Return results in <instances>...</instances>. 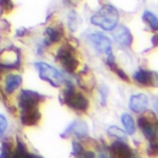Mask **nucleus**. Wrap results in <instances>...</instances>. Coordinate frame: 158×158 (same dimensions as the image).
I'll return each mask as SVG.
<instances>
[{
  "instance_id": "2",
  "label": "nucleus",
  "mask_w": 158,
  "mask_h": 158,
  "mask_svg": "<svg viewBox=\"0 0 158 158\" xmlns=\"http://www.w3.org/2000/svg\"><path fill=\"white\" fill-rule=\"evenodd\" d=\"M119 19L118 10L112 5H105L100 8L91 17V23L104 31L116 28Z\"/></svg>"
},
{
  "instance_id": "13",
  "label": "nucleus",
  "mask_w": 158,
  "mask_h": 158,
  "mask_svg": "<svg viewBox=\"0 0 158 158\" xmlns=\"http://www.w3.org/2000/svg\"><path fill=\"white\" fill-rule=\"evenodd\" d=\"M134 80L142 85L153 84V75L152 72L145 69H139L134 74Z\"/></svg>"
},
{
  "instance_id": "18",
  "label": "nucleus",
  "mask_w": 158,
  "mask_h": 158,
  "mask_svg": "<svg viewBox=\"0 0 158 158\" xmlns=\"http://www.w3.org/2000/svg\"><path fill=\"white\" fill-rule=\"evenodd\" d=\"M108 134L112 136H116L119 139H124L126 137V134L123 130L117 126H110L108 129Z\"/></svg>"
},
{
  "instance_id": "11",
  "label": "nucleus",
  "mask_w": 158,
  "mask_h": 158,
  "mask_svg": "<svg viewBox=\"0 0 158 158\" xmlns=\"http://www.w3.org/2000/svg\"><path fill=\"white\" fill-rule=\"evenodd\" d=\"M75 134L79 137H83L86 136L88 133V128L87 124L82 120H76L70 124L68 128H66V130L64 131V135H71V134Z\"/></svg>"
},
{
  "instance_id": "15",
  "label": "nucleus",
  "mask_w": 158,
  "mask_h": 158,
  "mask_svg": "<svg viewBox=\"0 0 158 158\" xmlns=\"http://www.w3.org/2000/svg\"><path fill=\"white\" fill-rule=\"evenodd\" d=\"M121 122L125 128V131L128 135H134L135 133V123L134 121V118L131 114L128 113H123L121 114Z\"/></svg>"
},
{
  "instance_id": "5",
  "label": "nucleus",
  "mask_w": 158,
  "mask_h": 158,
  "mask_svg": "<svg viewBox=\"0 0 158 158\" xmlns=\"http://www.w3.org/2000/svg\"><path fill=\"white\" fill-rule=\"evenodd\" d=\"M57 58L60 60L63 66L69 72H74L79 66V61L70 48L63 47L59 50Z\"/></svg>"
},
{
  "instance_id": "19",
  "label": "nucleus",
  "mask_w": 158,
  "mask_h": 158,
  "mask_svg": "<svg viewBox=\"0 0 158 158\" xmlns=\"http://www.w3.org/2000/svg\"><path fill=\"white\" fill-rule=\"evenodd\" d=\"M68 24H69V27L70 30L72 31H76L79 22H78V16H77V13L75 11H71L69 13V16H68Z\"/></svg>"
},
{
  "instance_id": "23",
  "label": "nucleus",
  "mask_w": 158,
  "mask_h": 158,
  "mask_svg": "<svg viewBox=\"0 0 158 158\" xmlns=\"http://www.w3.org/2000/svg\"><path fill=\"white\" fill-rule=\"evenodd\" d=\"M114 72L117 73V75L119 76L123 81H130V79H129V77L127 76V74L124 72V71H123L122 69H120V68H118V67L117 66V67H114Z\"/></svg>"
},
{
  "instance_id": "21",
  "label": "nucleus",
  "mask_w": 158,
  "mask_h": 158,
  "mask_svg": "<svg viewBox=\"0 0 158 158\" xmlns=\"http://www.w3.org/2000/svg\"><path fill=\"white\" fill-rule=\"evenodd\" d=\"M8 128V120L5 116L0 114V137H2Z\"/></svg>"
},
{
  "instance_id": "22",
  "label": "nucleus",
  "mask_w": 158,
  "mask_h": 158,
  "mask_svg": "<svg viewBox=\"0 0 158 158\" xmlns=\"http://www.w3.org/2000/svg\"><path fill=\"white\" fill-rule=\"evenodd\" d=\"M99 93H100V98H102V103L103 105L106 104L107 102V96H108V89L105 85H102V87H100V90H99Z\"/></svg>"
},
{
  "instance_id": "9",
  "label": "nucleus",
  "mask_w": 158,
  "mask_h": 158,
  "mask_svg": "<svg viewBox=\"0 0 158 158\" xmlns=\"http://www.w3.org/2000/svg\"><path fill=\"white\" fill-rule=\"evenodd\" d=\"M149 105L148 97L144 94H136L133 95L129 100V108L134 113L139 114L145 112Z\"/></svg>"
},
{
  "instance_id": "17",
  "label": "nucleus",
  "mask_w": 158,
  "mask_h": 158,
  "mask_svg": "<svg viewBox=\"0 0 158 158\" xmlns=\"http://www.w3.org/2000/svg\"><path fill=\"white\" fill-rule=\"evenodd\" d=\"M143 20L149 24V26L151 27V28L152 31H157V28H158L157 17L154 15L152 12H151L149 10H146L144 13H143Z\"/></svg>"
},
{
  "instance_id": "3",
  "label": "nucleus",
  "mask_w": 158,
  "mask_h": 158,
  "mask_svg": "<svg viewBox=\"0 0 158 158\" xmlns=\"http://www.w3.org/2000/svg\"><path fill=\"white\" fill-rule=\"evenodd\" d=\"M63 103L77 112H86L89 108V102L84 95L75 91L72 82L66 81L62 95Z\"/></svg>"
},
{
  "instance_id": "10",
  "label": "nucleus",
  "mask_w": 158,
  "mask_h": 158,
  "mask_svg": "<svg viewBox=\"0 0 158 158\" xmlns=\"http://www.w3.org/2000/svg\"><path fill=\"white\" fill-rule=\"evenodd\" d=\"M113 34L114 36L116 41L119 43L121 46L126 47V48L131 47L133 43V35L128 27H126L123 25L118 26L116 30H114Z\"/></svg>"
},
{
  "instance_id": "6",
  "label": "nucleus",
  "mask_w": 158,
  "mask_h": 158,
  "mask_svg": "<svg viewBox=\"0 0 158 158\" xmlns=\"http://www.w3.org/2000/svg\"><path fill=\"white\" fill-rule=\"evenodd\" d=\"M109 158H137L135 152L127 143L116 141L109 148Z\"/></svg>"
},
{
  "instance_id": "16",
  "label": "nucleus",
  "mask_w": 158,
  "mask_h": 158,
  "mask_svg": "<svg viewBox=\"0 0 158 158\" xmlns=\"http://www.w3.org/2000/svg\"><path fill=\"white\" fill-rule=\"evenodd\" d=\"M46 35H47V40L45 41L46 44H48V43H57L62 39L63 32L57 27H47Z\"/></svg>"
},
{
  "instance_id": "12",
  "label": "nucleus",
  "mask_w": 158,
  "mask_h": 158,
  "mask_svg": "<svg viewBox=\"0 0 158 158\" xmlns=\"http://www.w3.org/2000/svg\"><path fill=\"white\" fill-rule=\"evenodd\" d=\"M22 84V77L18 74H10L5 79V90L7 93L11 94L17 90Z\"/></svg>"
},
{
  "instance_id": "20",
  "label": "nucleus",
  "mask_w": 158,
  "mask_h": 158,
  "mask_svg": "<svg viewBox=\"0 0 158 158\" xmlns=\"http://www.w3.org/2000/svg\"><path fill=\"white\" fill-rule=\"evenodd\" d=\"M11 147L8 142H3L2 144V150L0 153V158H10L11 154Z\"/></svg>"
},
{
  "instance_id": "7",
  "label": "nucleus",
  "mask_w": 158,
  "mask_h": 158,
  "mask_svg": "<svg viewBox=\"0 0 158 158\" xmlns=\"http://www.w3.org/2000/svg\"><path fill=\"white\" fill-rule=\"evenodd\" d=\"M137 122L143 135L150 141V144H156V121L154 119H150L148 117L142 116L138 118Z\"/></svg>"
},
{
  "instance_id": "8",
  "label": "nucleus",
  "mask_w": 158,
  "mask_h": 158,
  "mask_svg": "<svg viewBox=\"0 0 158 158\" xmlns=\"http://www.w3.org/2000/svg\"><path fill=\"white\" fill-rule=\"evenodd\" d=\"M88 39L98 52L106 53L107 55L112 53V41L107 36L99 32H95L90 34Z\"/></svg>"
},
{
  "instance_id": "1",
  "label": "nucleus",
  "mask_w": 158,
  "mask_h": 158,
  "mask_svg": "<svg viewBox=\"0 0 158 158\" xmlns=\"http://www.w3.org/2000/svg\"><path fill=\"white\" fill-rule=\"evenodd\" d=\"M43 97L41 94L28 90H21L18 96V106L21 112V121L26 126L36 125L41 119L39 104Z\"/></svg>"
},
{
  "instance_id": "14",
  "label": "nucleus",
  "mask_w": 158,
  "mask_h": 158,
  "mask_svg": "<svg viewBox=\"0 0 158 158\" xmlns=\"http://www.w3.org/2000/svg\"><path fill=\"white\" fill-rule=\"evenodd\" d=\"M10 158H41V157L30 153L27 152V147L25 146L24 143L20 140H17L16 148L14 149V151L11 152Z\"/></svg>"
},
{
  "instance_id": "4",
  "label": "nucleus",
  "mask_w": 158,
  "mask_h": 158,
  "mask_svg": "<svg viewBox=\"0 0 158 158\" xmlns=\"http://www.w3.org/2000/svg\"><path fill=\"white\" fill-rule=\"evenodd\" d=\"M35 67L39 71L40 78L43 81H48L54 87H59L64 83V78L62 74L52 65L44 62H37L35 63Z\"/></svg>"
}]
</instances>
